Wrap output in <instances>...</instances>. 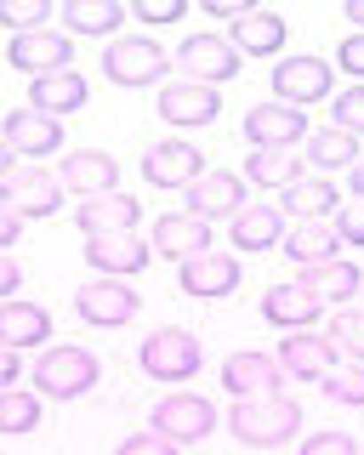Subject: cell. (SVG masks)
Returning a JSON list of instances; mask_svg holds the SVG:
<instances>
[{
  "mask_svg": "<svg viewBox=\"0 0 364 455\" xmlns=\"http://www.w3.org/2000/svg\"><path fill=\"white\" fill-rule=\"evenodd\" d=\"M279 370L285 376H297V381H325L336 364H342V347H336L330 336H307V331H290L285 336V347L273 353Z\"/></svg>",
  "mask_w": 364,
  "mask_h": 455,
  "instance_id": "10",
  "label": "cell"
},
{
  "mask_svg": "<svg viewBox=\"0 0 364 455\" xmlns=\"http://www.w3.org/2000/svg\"><path fill=\"white\" fill-rule=\"evenodd\" d=\"M302 455H364V450H359V438H347V433H313L302 444Z\"/></svg>",
  "mask_w": 364,
  "mask_h": 455,
  "instance_id": "39",
  "label": "cell"
},
{
  "mask_svg": "<svg viewBox=\"0 0 364 455\" xmlns=\"http://www.w3.org/2000/svg\"><path fill=\"white\" fill-rule=\"evenodd\" d=\"M29 370H35V387L46 398H80L103 381V359L86 347H46Z\"/></svg>",
  "mask_w": 364,
  "mask_h": 455,
  "instance_id": "2",
  "label": "cell"
},
{
  "mask_svg": "<svg viewBox=\"0 0 364 455\" xmlns=\"http://www.w3.org/2000/svg\"><path fill=\"white\" fill-rule=\"evenodd\" d=\"M279 211H285V217H302V222H319V217H336V211H342V194H336V182H325L313 171V177L290 182L285 199H279Z\"/></svg>",
  "mask_w": 364,
  "mask_h": 455,
  "instance_id": "25",
  "label": "cell"
},
{
  "mask_svg": "<svg viewBox=\"0 0 364 455\" xmlns=\"http://www.w3.org/2000/svg\"><path fill=\"white\" fill-rule=\"evenodd\" d=\"M86 262L103 279H125V274L148 267V245L137 234H97V239H86Z\"/></svg>",
  "mask_w": 364,
  "mask_h": 455,
  "instance_id": "20",
  "label": "cell"
},
{
  "mask_svg": "<svg viewBox=\"0 0 364 455\" xmlns=\"http://www.w3.org/2000/svg\"><path fill=\"white\" fill-rule=\"evenodd\" d=\"M18 234H23V217H18L12 205H0V251H6V245H12Z\"/></svg>",
  "mask_w": 364,
  "mask_h": 455,
  "instance_id": "45",
  "label": "cell"
},
{
  "mask_svg": "<svg viewBox=\"0 0 364 455\" xmlns=\"http://www.w3.org/2000/svg\"><path fill=\"white\" fill-rule=\"evenodd\" d=\"M222 387L233 398H268V393L285 387V370H279L273 353H233L222 364Z\"/></svg>",
  "mask_w": 364,
  "mask_h": 455,
  "instance_id": "18",
  "label": "cell"
},
{
  "mask_svg": "<svg viewBox=\"0 0 364 455\" xmlns=\"http://www.w3.org/2000/svg\"><path fill=\"white\" fill-rule=\"evenodd\" d=\"M51 18V0H0V28H12V35H35V28H46Z\"/></svg>",
  "mask_w": 364,
  "mask_h": 455,
  "instance_id": "35",
  "label": "cell"
},
{
  "mask_svg": "<svg viewBox=\"0 0 364 455\" xmlns=\"http://www.w3.org/2000/svg\"><path fill=\"white\" fill-rule=\"evenodd\" d=\"M35 427H40V398L35 393H18V387L0 393V433L18 438V433H35Z\"/></svg>",
  "mask_w": 364,
  "mask_h": 455,
  "instance_id": "34",
  "label": "cell"
},
{
  "mask_svg": "<svg viewBox=\"0 0 364 455\" xmlns=\"http://www.w3.org/2000/svg\"><path fill=\"white\" fill-rule=\"evenodd\" d=\"M336 234H342L347 239V245H364V199H353V205H342V211H336Z\"/></svg>",
  "mask_w": 364,
  "mask_h": 455,
  "instance_id": "41",
  "label": "cell"
},
{
  "mask_svg": "<svg viewBox=\"0 0 364 455\" xmlns=\"http://www.w3.org/2000/svg\"><path fill=\"white\" fill-rule=\"evenodd\" d=\"M18 376H23L18 353H12V347H0V393H6V387H12V381H18Z\"/></svg>",
  "mask_w": 364,
  "mask_h": 455,
  "instance_id": "46",
  "label": "cell"
},
{
  "mask_svg": "<svg viewBox=\"0 0 364 455\" xmlns=\"http://www.w3.org/2000/svg\"><path fill=\"white\" fill-rule=\"evenodd\" d=\"M347 18L359 23V35H364V0H347Z\"/></svg>",
  "mask_w": 364,
  "mask_h": 455,
  "instance_id": "49",
  "label": "cell"
},
{
  "mask_svg": "<svg viewBox=\"0 0 364 455\" xmlns=\"http://www.w3.org/2000/svg\"><path fill=\"white\" fill-rule=\"evenodd\" d=\"M228 239L240 251H273L279 239H285V211H273V205H245L240 217H228Z\"/></svg>",
  "mask_w": 364,
  "mask_h": 455,
  "instance_id": "27",
  "label": "cell"
},
{
  "mask_svg": "<svg viewBox=\"0 0 364 455\" xmlns=\"http://www.w3.org/2000/svg\"><path fill=\"white\" fill-rule=\"evenodd\" d=\"M319 387H325V398H336V404H364V364H336L325 381H319Z\"/></svg>",
  "mask_w": 364,
  "mask_h": 455,
  "instance_id": "36",
  "label": "cell"
},
{
  "mask_svg": "<svg viewBox=\"0 0 364 455\" xmlns=\"http://www.w3.org/2000/svg\"><path fill=\"white\" fill-rule=\"evenodd\" d=\"M12 160H18V154H12V148H6V142H0V182H6V177H12V171H18V165H12Z\"/></svg>",
  "mask_w": 364,
  "mask_h": 455,
  "instance_id": "48",
  "label": "cell"
},
{
  "mask_svg": "<svg viewBox=\"0 0 364 455\" xmlns=\"http://www.w3.org/2000/svg\"><path fill=\"white\" fill-rule=\"evenodd\" d=\"M228 433L240 444H285V438L302 433V404L285 393H268V398H240L228 410Z\"/></svg>",
  "mask_w": 364,
  "mask_h": 455,
  "instance_id": "1",
  "label": "cell"
},
{
  "mask_svg": "<svg viewBox=\"0 0 364 455\" xmlns=\"http://www.w3.org/2000/svg\"><path fill=\"white\" fill-rule=\"evenodd\" d=\"M336 125H342L347 137H359V132H364V85H353V92L336 97Z\"/></svg>",
  "mask_w": 364,
  "mask_h": 455,
  "instance_id": "38",
  "label": "cell"
},
{
  "mask_svg": "<svg viewBox=\"0 0 364 455\" xmlns=\"http://www.w3.org/2000/svg\"><path fill=\"white\" fill-rule=\"evenodd\" d=\"M0 205H12L23 222H29V217H51V211L63 205V182L51 177L46 165H23V171H12V177L0 182Z\"/></svg>",
  "mask_w": 364,
  "mask_h": 455,
  "instance_id": "6",
  "label": "cell"
},
{
  "mask_svg": "<svg viewBox=\"0 0 364 455\" xmlns=\"http://www.w3.org/2000/svg\"><path fill=\"white\" fill-rule=\"evenodd\" d=\"M336 57H342V68H347V75H359V85H364V35H347Z\"/></svg>",
  "mask_w": 364,
  "mask_h": 455,
  "instance_id": "43",
  "label": "cell"
},
{
  "mask_svg": "<svg viewBox=\"0 0 364 455\" xmlns=\"http://www.w3.org/2000/svg\"><path fill=\"white\" fill-rule=\"evenodd\" d=\"M347 182H353V194H359V199H364V160H359V165H353V177H347Z\"/></svg>",
  "mask_w": 364,
  "mask_h": 455,
  "instance_id": "50",
  "label": "cell"
},
{
  "mask_svg": "<svg viewBox=\"0 0 364 455\" xmlns=\"http://www.w3.org/2000/svg\"><path fill=\"white\" fill-rule=\"evenodd\" d=\"M86 92L91 85L75 75V68H63V75H40L35 85H29V108H40V114H75V108H86Z\"/></svg>",
  "mask_w": 364,
  "mask_h": 455,
  "instance_id": "26",
  "label": "cell"
},
{
  "mask_svg": "<svg viewBox=\"0 0 364 455\" xmlns=\"http://www.w3.org/2000/svg\"><path fill=\"white\" fill-rule=\"evenodd\" d=\"M165 68H171V52L148 35H125L103 52V75L115 85H154V80H165Z\"/></svg>",
  "mask_w": 364,
  "mask_h": 455,
  "instance_id": "3",
  "label": "cell"
},
{
  "mask_svg": "<svg viewBox=\"0 0 364 455\" xmlns=\"http://www.w3.org/2000/svg\"><path fill=\"white\" fill-rule=\"evenodd\" d=\"M336 245H342V234L325 228V222H302V228H290V234H285V256H290V262H302V267L336 262Z\"/></svg>",
  "mask_w": 364,
  "mask_h": 455,
  "instance_id": "29",
  "label": "cell"
},
{
  "mask_svg": "<svg viewBox=\"0 0 364 455\" xmlns=\"http://www.w3.org/2000/svg\"><path fill=\"white\" fill-rule=\"evenodd\" d=\"M137 199L131 194H97V199H80V228H86V239L97 234H137Z\"/></svg>",
  "mask_w": 364,
  "mask_h": 455,
  "instance_id": "24",
  "label": "cell"
},
{
  "mask_svg": "<svg viewBox=\"0 0 364 455\" xmlns=\"http://www.w3.org/2000/svg\"><path fill=\"white\" fill-rule=\"evenodd\" d=\"M18 284H23V267L0 251V302H12V296H18Z\"/></svg>",
  "mask_w": 364,
  "mask_h": 455,
  "instance_id": "44",
  "label": "cell"
},
{
  "mask_svg": "<svg viewBox=\"0 0 364 455\" xmlns=\"http://www.w3.org/2000/svg\"><path fill=\"white\" fill-rule=\"evenodd\" d=\"M68 57H75V46H68V35H58V28H35V35H18L6 46V63L23 68V75H63Z\"/></svg>",
  "mask_w": 364,
  "mask_h": 455,
  "instance_id": "12",
  "label": "cell"
},
{
  "mask_svg": "<svg viewBox=\"0 0 364 455\" xmlns=\"http://www.w3.org/2000/svg\"><path fill=\"white\" fill-rule=\"evenodd\" d=\"M240 63H245V57L233 52V40H222V35H194V40H182V75L200 80V85L233 80V75H240Z\"/></svg>",
  "mask_w": 364,
  "mask_h": 455,
  "instance_id": "14",
  "label": "cell"
},
{
  "mask_svg": "<svg viewBox=\"0 0 364 455\" xmlns=\"http://www.w3.org/2000/svg\"><path fill=\"white\" fill-rule=\"evenodd\" d=\"M330 341L364 364V313H336V319H330Z\"/></svg>",
  "mask_w": 364,
  "mask_h": 455,
  "instance_id": "37",
  "label": "cell"
},
{
  "mask_svg": "<svg viewBox=\"0 0 364 455\" xmlns=\"http://www.w3.org/2000/svg\"><path fill=\"white\" fill-rule=\"evenodd\" d=\"M330 92V63L325 57H285L273 68V103H290V108H307Z\"/></svg>",
  "mask_w": 364,
  "mask_h": 455,
  "instance_id": "9",
  "label": "cell"
},
{
  "mask_svg": "<svg viewBox=\"0 0 364 455\" xmlns=\"http://www.w3.org/2000/svg\"><path fill=\"white\" fill-rule=\"evenodd\" d=\"M0 142H6L12 154H29V160H46V154L63 148V125L51 120V114L40 108H18L0 120Z\"/></svg>",
  "mask_w": 364,
  "mask_h": 455,
  "instance_id": "11",
  "label": "cell"
},
{
  "mask_svg": "<svg viewBox=\"0 0 364 455\" xmlns=\"http://www.w3.org/2000/svg\"><path fill=\"white\" fill-rule=\"evenodd\" d=\"M143 177L154 182V188H194V182L205 177V160H200L194 142L165 137V142H154V148L143 154Z\"/></svg>",
  "mask_w": 364,
  "mask_h": 455,
  "instance_id": "8",
  "label": "cell"
},
{
  "mask_svg": "<svg viewBox=\"0 0 364 455\" xmlns=\"http://www.w3.org/2000/svg\"><path fill=\"white\" fill-rule=\"evenodd\" d=\"M279 46H285V18L257 12V6H250L245 18H233V52L240 57H273Z\"/></svg>",
  "mask_w": 364,
  "mask_h": 455,
  "instance_id": "28",
  "label": "cell"
},
{
  "mask_svg": "<svg viewBox=\"0 0 364 455\" xmlns=\"http://www.w3.org/2000/svg\"><path fill=\"white\" fill-rule=\"evenodd\" d=\"M137 364H143L154 381H188L194 370H200V336H188V331H177V324H165V331H154V336L143 341Z\"/></svg>",
  "mask_w": 364,
  "mask_h": 455,
  "instance_id": "4",
  "label": "cell"
},
{
  "mask_svg": "<svg viewBox=\"0 0 364 455\" xmlns=\"http://www.w3.org/2000/svg\"><path fill=\"white\" fill-rule=\"evenodd\" d=\"M319 296L307 291L302 279H290V284H273L268 296H262V319L268 324H279V331H307V324L319 319Z\"/></svg>",
  "mask_w": 364,
  "mask_h": 455,
  "instance_id": "21",
  "label": "cell"
},
{
  "mask_svg": "<svg viewBox=\"0 0 364 455\" xmlns=\"http://www.w3.org/2000/svg\"><path fill=\"white\" fill-rule=\"evenodd\" d=\"M211 427H217V410L205 404L200 393H171V398H160V404H154V433L171 438L177 450L211 438Z\"/></svg>",
  "mask_w": 364,
  "mask_h": 455,
  "instance_id": "5",
  "label": "cell"
},
{
  "mask_svg": "<svg viewBox=\"0 0 364 455\" xmlns=\"http://www.w3.org/2000/svg\"><path fill=\"white\" fill-rule=\"evenodd\" d=\"M182 274H177V284L188 296H233L240 291V262H233L228 251H205V256H194V262H177Z\"/></svg>",
  "mask_w": 364,
  "mask_h": 455,
  "instance_id": "19",
  "label": "cell"
},
{
  "mask_svg": "<svg viewBox=\"0 0 364 455\" xmlns=\"http://www.w3.org/2000/svg\"><path fill=\"white\" fill-rule=\"evenodd\" d=\"M222 114V97L211 92V85H200V80H177V85H165L160 92V120L165 125H211Z\"/></svg>",
  "mask_w": 364,
  "mask_h": 455,
  "instance_id": "17",
  "label": "cell"
},
{
  "mask_svg": "<svg viewBox=\"0 0 364 455\" xmlns=\"http://www.w3.org/2000/svg\"><path fill=\"white\" fill-rule=\"evenodd\" d=\"M245 12L250 6H240V0H211V18H228L233 23V18H245Z\"/></svg>",
  "mask_w": 364,
  "mask_h": 455,
  "instance_id": "47",
  "label": "cell"
},
{
  "mask_svg": "<svg viewBox=\"0 0 364 455\" xmlns=\"http://www.w3.org/2000/svg\"><path fill=\"white\" fill-rule=\"evenodd\" d=\"M40 341H51V313L35 307V302H0V347L23 353V347H40Z\"/></svg>",
  "mask_w": 364,
  "mask_h": 455,
  "instance_id": "23",
  "label": "cell"
},
{
  "mask_svg": "<svg viewBox=\"0 0 364 455\" xmlns=\"http://www.w3.org/2000/svg\"><path fill=\"white\" fill-rule=\"evenodd\" d=\"M302 284L319 296V302H347V296H353L359 284H364V274H359L353 262H342V256H336V262H319V267H307V274H302Z\"/></svg>",
  "mask_w": 364,
  "mask_h": 455,
  "instance_id": "31",
  "label": "cell"
},
{
  "mask_svg": "<svg viewBox=\"0 0 364 455\" xmlns=\"http://www.w3.org/2000/svg\"><path fill=\"white\" fill-rule=\"evenodd\" d=\"M58 182H63V194L75 188L80 199H97V194H115L120 165H115V154H103V148H75V154H63Z\"/></svg>",
  "mask_w": 364,
  "mask_h": 455,
  "instance_id": "15",
  "label": "cell"
},
{
  "mask_svg": "<svg viewBox=\"0 0 364 455\" xmlns=\"http://www.w3.org/2000/svg\"><path fill=\"white\" fill-rule=\"evenodd\" d=\"M120 455H182V450L160 433H131V438H120Z\"/></svg>",
  "mask_w": 364,
  "mask_h": 455,
  "instance_id": "40",
  "label": "cell"
},
{
  "mask_svg": "<svg viewBox=\"0 0 364 455\" xmlns=\"http://www.w3.org/2000/svg\"><path fill=\"white\" fill-rule=\"evenodd\" d=\"M63 18L75 35H115V28L125 23V6L120 0H68Z\"/></svg>",
  "mask_w": 364,
  "mask_h": 455,
  "instance_id": "33",
  "label": "cell"
},
{
  "mask_svg": "<svg viewBox=\"0 0 364 455\" xmlns=\"http://www.w3.org/2000/svg\"><path fill=\"white\" fill-rule=\"evenodd\" d=\"M75 313L97 331H120L125 319H137V291L125 279H91L75 291Z\"/></svg>",
  "mask_w": 364,
  "mask_h": 455,
  "instance_id": "7",
  "label": "cell"
},
{
  "mask_svg": "<svg viewBox=\"0 0 364 455\" xmlns=\"http://www.w3.org/2000/svg\"><path fill=\"white\" fill-rule=\"evenodd\" d=\"M154 251L171 256V262H194V256L211 251V228H205L200 217H182V211H171V217L154 222Z\"/></svg>",
  "mask_w": 364,
  "mask_h": 455,
  "instance_id": "22",
  "label": "cell"
},
{
  "mask_svg": "<svg viewBox=\"0 0 364 455\" xmlns=\"http://www.w3.org/2000/svg\"><path fill=\"white\" fill-rule=\"evenodd\" d=\"M182 6H188V0H137V18L143 23H177Z\"/></svg>",
  "mask_w": 364,
  "mask_h": 455,
  "instance_id": "42",
  "label": "cell"
},
{
  "mask_svg": "<svg viewBox=\"0 0 364 455\" xmlns=\"http://www.w3.org/2000/svg\"><path fill=\"white\" fill-rule=\"evenodd\" d=\"M245 177H233V171H205L200 182L188 188V217L211 222V217H240L245 211Z\"/></svg>",
  "mask_w": 364,
  "mask_h": 455,
  "instance_id": "16",
  "label": "cell"
},
{
  "mask_svg": "<svg viewBox=\"0 0 364 455\" xmlns=\"http://www.w3.org/2000/svg\"><path fill=\"white\" fill-rule=\"evenodd\" d=\"M307 165H313V171H330V165H359V137H347L342 125L307 132Z\"/></svg>",
  "mask_w": 364,
  "mask_h": 455,
  "instance_id": "32",
  "label": "cell"
},
{
  "mask_svg": "<svg viewBox=\"0 0 364 455\" xmlns=\"http://www.w3.org/2000/svg\"><path fill=\"white\" fill-rule=\"evenodd\" d=\"M245 137H250V148H290V142L307 137V114L268 97V103H257L245 114Z\"/></svg>",
  "mask_w": 364,
  "mask_h": 455,
  "instance_id": "13",
  "label": "cell"
},
{
  "mask_svg": "<svg viewBox=\"0 0 364 455\" xmlns=\"http://www.w3.org/2000/svg\"><path fill=\"white\" fill-rule=\"evenodd\" d=\"M297 177H302V160H297L290 148H250L245 182H257V188H279V194H285Z\"/></svg>",
  "mask_w": 364,
  "mask_h": 455,
  "instance_id": "30",
  "label": "cell"
}]
</instances>
